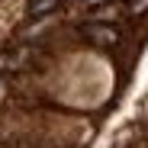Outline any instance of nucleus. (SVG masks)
Here are the masks:
<instances>
[{"instance_id":"obj_3","label":"nucleus","mask_w":148,"mask_h":148,"mask_svg":"<svg viewBox=\"0 0 148 148\" xmlns=\"http://www.w3.org/2000/svg\"><path fill=\"white\" fill-rule=\"evenodd\" d=\"M90 3H103V0H90Z\"/></svg>"},{"instance_id":"obj_1","label":"nucleus","mask_w":148,"mask_h":148,"mask_svg":"<svg viewBox=\"0 0 148 148\" xmlns=\"http://www.w3.org/2000/svg\"><path fill=\"white\" fill-rule=\"evenodd\" d=\"M142 10H148V0H135V3L129 7V13H142Z\"/></svg>"},{"instance_id":"obj_2","label":"nucleus","mask_w":148,"mask_h":148,"mask_svg":"<svg viewBox=\"0 0 148 148\" xmlns=\"http://www.w3.org/2000/svg\"><path fill=\"white\" fill-rule=\"evenodd\" d=\"M55 0H39V3H32V13H39V10H48Z\"/></svg>"}]
</instances>
